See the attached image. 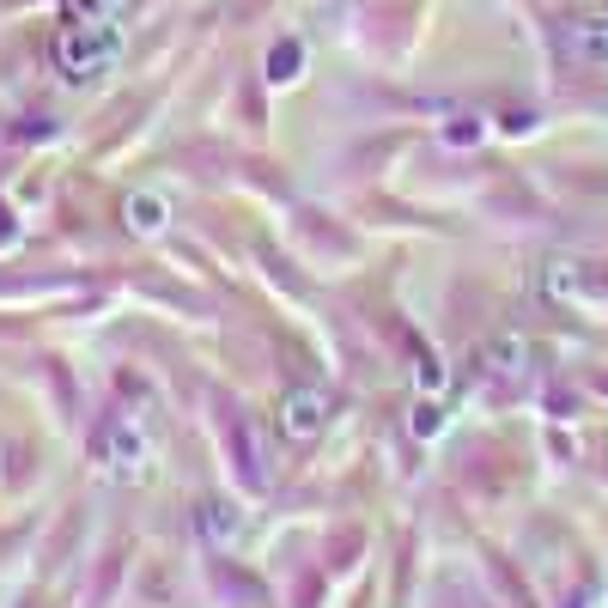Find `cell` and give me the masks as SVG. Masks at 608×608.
Listing matches in <instances>:
<instances>
[{
	"instance_id": "3",
	"label": "cell",
	"mask_w": 608,
	"mask_h": 608,
	"mask_svg": "<svg viewBox=\"0 0 608 608\" xmlns=\"http://www.w3.org/2000/svg\"><path fill=\"white\" fill-rule=\"evenodd\" d=\"M323 420H329V396H323V390L298 384V390H286V396H280V432H286V438L311 444V438L323 432Z\"/></svg>"
},
{
	"instance_id": "1",
	"label": "cell",
	"mask_w": 608,
	"mask_h": 608,
	"mask_svg": "<svg viewBox=\"0 0 608 608\" xmlns=\"http://www.w3.org/2000/svg\"><path fill=\"white\" fill-rule=\"evenodd\" d=\"M116 31L110 25H73L67 37H61V73L67 80H98V73H110V61H116Z\"/></svg>"
},
{
	"instance_id": "7",
	"label": "cell",
	"mask_w": 608,
	"mask_h": 608,
	"mask_svg": "<svg viewBox=\"0 0 608 608\" xmlns=\"http://www.w3.org/2000/svg\"><path fill=\"white\" fill-rule=\"evenodd\" d=\"M414 384H420V396H444L450 371H444V359H438V353H414Z\"/></svg>"
},
{
	"instance_id": "8",
	"label": "cell",
	"mask_w": 608,
	"mask_h": 608,
	"mask_svg": "<svg viewBox=\"0 0 608 608\" xmlns=\"http://www.w3.org/2000/svg\"><path fill=\"white\" fill-rule=\"evenodd\" d=\"M298 61H304V49H298V43L268 49V86H292V80H298Z\"/></svg>"
},
{
	"instance_id": "9",
	"label": "cell",
	"mask_w": 608,
	"mask_h": 608,
	"mask_svg": "<svg viewBox=\"0 0 608 608\" xmlns=\"http://www.w3.org/2000/svg\"><path fill=\"white\" fill-rule=\"evenodd\" d=\"M19 238H25V232H19V219H13V207L0 201V250H13Z\"/></svg>"
},
{
	"instance_id": "4",
	"label": "cell",
	"mask_w": 608,
	"mask_h": 608,
	"mask_svg": "<svg viewBox=\"0 0 608 608\" xmlns=\"http://www.w3.org/2000/svg\"><path fill=\"white\" fill-rule=\"evenodd\" d=\"M122 225L134 238H165V225H171V195L165 189H134L122 201Z\"/></svg>"
},
{
	"instance_id": "6",
	"label": "cell",
	"mask_w": 608,
	"mask_h": 608,
	"mask_svg": "<svg viewBox=\"0 0 608 608\" xmlns=\"http://www.w3.org/2000/svg\"><path fill=\"white\" fill-rule=\"evenodd\" d=\"M408 432H414L420 444H432V438L444 432V402H438V396H420L414 414H408Z\"/></svg>"
},
{
	"instance_id": "2",
	"label": "cell",
	"mask_w": 608,
	"mask_h": 608,
	"mask_svg": "<svg viewBox=\"0 0 608 608\" xmlns=\"http://www.w3.org/2000/svg\"><path fill=\"white\" fill-rule=\"evenodd\" d=\"M104 469H110L116 481H140V475L152 469V444H146V432H140L134 420H116V426L104 432Z\"/></svg>"
},
{
	"instance_id": "5",
	"label": "cell",
	"mask_w": 608,
	"mask_h": 608,
	"mask_svg": "<svg viewBox=\"0 0 608 608\" xmlns=\"http://www.w3.org/2000/svg\"><path fill=\"white\" fill-rule=\"evenodd\" d=\"M201 529L225 548V542H238V529H244V517H238V505H201Z\"/></svg>"
}]
</instances>
